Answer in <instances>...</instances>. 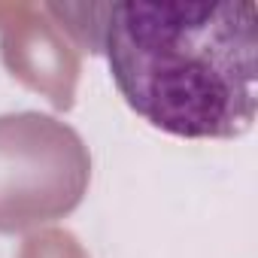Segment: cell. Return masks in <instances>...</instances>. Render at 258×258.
Here are the masks:
<instances>
[{
  "label": "cell",
  "mask_w": 258,
  "mask_h": 258,
  "mask_svg": "<svg viewBox=\"0 0 258 258\" xmlns=\"http://www.w3.org/2000/svg\"><path fill=\"white\" fill-rule=\"evenodd\" d=\"M88 52H103L124 103L185 140H237L258 109V7L43 4Z\"/></svg>",
  "instance_id": "obj_1"
},
{
  "label": "cell",
  "mask_w": 258,
  "mask_h": 258,
  "mask_svg": "<svg viewBox=\"0 0 258 258\" xmlns=\"http://www.w3.org/2000/svg\"><path fill=\"white\" fill-rule=\"evenodd\" d=\"M91 176L82 137L43 112L0 115V231L16 234L79 207Z\"/></svg>",
  "instance_id": "obj_2"
},
{
  "label": "cell",
  "mask_w": 258,
  "mask_h": 258,
  "mask_svg": "<svg viewBox=\"0 0 258 258\" xmlns=\"http://www.w3.org/2000/svg\"><path fill=\"white\" fill-rule=\"evenodd\" d=\"M0 58L13 76L43 91L55 106H73L79 49L43 4H0Z\"/></svg>",
  "instance_id": "obj_3"
},
{
  "label": "cell",
  "mask_w": 258,
  "mask_h": 258,
  "mask_svg": "<svg viewBox=\"0 0 258 258\" xmlns=\"http://www.w3.org/2000/svg\"><path fill=\"white\" fill-rule=\"evenodd\" d=\"M19 258H88V255L82 252V246L76 243L73 234H67V231H46V234L31 237Z\"/></svg>",
  "instance_id": "obj_4"
}]
</instances>
